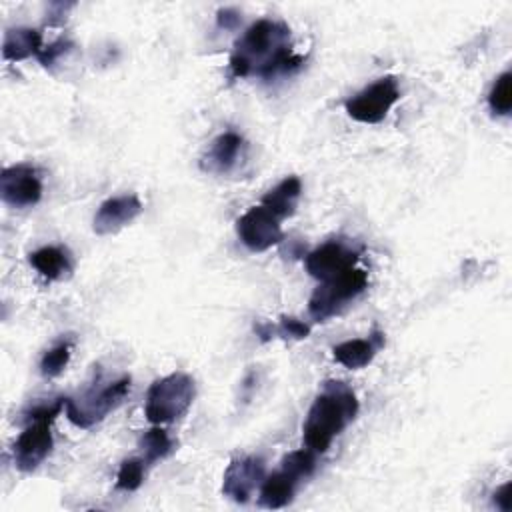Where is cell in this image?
Masks as SVG:
<instances>
[{"instance_id": "12", "label": "cell", "mask_w": 512, "mask_h": 512, "mask_svg": "<svg viewBox=\"0 0 512 512\" xmlns=\"http://www.w3.org/2000/svg\"><path fill=\"white\" fill-rule=\"evenodd\" d=\"M144 206L136 194H122V196H112L104 200L92 220V228L96 234L106 236L122 230L130 222H134L142 214Z\"/></svg>"}, {"instance_id": "11", "label": "cell", "mask_w": 512, "mask_h": 512, "mask_svg": "<svg viewBox=\"0 0 512 512\" xmlns=\"http://www.w3.org/2000/svg\"><path fill=\"white\" fill-rule=\"evenodd\" d=\"M0 196L12 208H32L42 198V180L30 164H14L0 174Z\"/></svg>"}, {"instance_id": "14", "label": "cell", "mask_w": 512, "mask_h": 512, "mask_svg": "<svg viewBox=\"0 0 512 512\" xmlns=\"http://www.w3.org/2000/svg\"><path fill=\"white\" fill-rule=\"evenodd\" d=\"M382 346H384V334L376 330L368 338H354V340L336 344L332 348V354H334V360L340 362L344 368L360 370L374 360V356Z\"/></svg>"}, {"instance_id": "7", "label": "cell", "mask_w": 512, "mask_h": 512, "mask_svg": "<svg viewBox=\"0 0 512 512\" xmlns=\"http://www.w3.org/2000/svg\"><path fill=\"white\" fill-rule=\"evenodd\" d=\"M400 100V86L394 76L378 78L358 94L346 100L348 116L362 124H378L386 118L390 108Z\"/></svg>"}, {"instance_id": "27", "label": "cell", "mask_w": 512, "mask_h": 512, "mask_svg": "<svg viewBox=\"0 0 512 512\" xmlns=\"http://www.w3.org/2000/svg\"><path fill=\"white\" fill-rule=\"evenodd\" d=\"M240 22V14L232 8H224L218 12V26L220 28H236V24Z\"/></svg>"}, {"instance_id": "8", "label": "cell", "mask_w": 512, "mask_h": 512, "mask_svg": "<svg viewBox=\"0 0 512 512\" xmlns=\"http://www.w3.org/2000/svg\"><path fill=\"white\" fill-rule=\"evenodd\" d=\"M358 256H360V250L352 242L334 238L314 248L312 252H308L304 266L312 278L324 282L354 268L358 262Z\"/></svg>"}, {"instance_id": "26", "label": "cell", "mask_w": 512, "mask_h": 512, "mask_svg": "<svg viewBox=\"0 0 512 512\" xmlns=\"http://www.w3.org/2000/svg\"><path fill=\"white\" fill-rule=\"evenodd\" d=\"M512 484L510 482H506V484H502L496 492H494V498H492V502H494V506L498 508V510H502V512H510V508H512Z\"/></svg>"}, {"instance_id": "4", "label": "cell", "mask_w": 512, "mask_h": 512, "mask_svg": "<svg viewBox=\"0 0 512 512\" xmlns=\"http://www.w3.org/2000/svg\"><path fill=\"white\" fill-rule=\"evenodd\" d=\"M64 400H56L50 406H40L30 412V424L18 434L12 456L14 466L20 472L36 470L52 450V422L60 414Z\"/></svg>"}, {"instance_id": "21", "label": "cell", "mask_w": 512, "mask_h": 512, "mask_svg": "<svg viewBox=\"0 0 512 512\" xmlns=\"http://www.w3.org/2000/svg\"><path fill=\"white\" fill-rule=\"evenodd\" d=\"M70 354H72V340H62V342L54 344L52 348H48L44 352V356L40 360V372L48 378L62 374L70 362Z\"/></svg>"}, {"instance_id": "18", "label": "cell", "mask_w": 512, "mask_h": 512, "mask_svg": "<svg viewBox=\"0 0 512 512\" xmlns=\"http://www.w3.org/2000/svg\"><path fill=\"white\" fill-rule=\"evenodd\" d=\"M30 264L48 280H64L72 272L70 254L60 246H44L30 254Z\"/></svg>"}, {"instance_id": "5", "label": "cell", "mask_w": 512, "mask_h": 512, "mask_svg": "<svg viewBox=\"0 0 512 512\" xmlns=\"http://www.w3.org/2000/svg\"><path fill=\"white\" fill-rule=\"evenodd\" d=\"M130 392V376H122L104 386L92 384L82 394L66 398V416L78 428H92L116 410Z\"/></svg>"}, {"instance_id": "16", "label": "cell", "mask_w": 512, "mask_h": 512, "mask_svg": "<svg viewBox=\"0 0 512 512\" xmlns=\"http://www.w3.org/2000/svg\"><path fill=\"white\" fill-rule=\"evenodd\" d=\"M44 48L42 32L36 28H12L6 30L2 42V56L4 60L18 62L24 58H38Z\"/></svg>"}, {"instance_id": "17", "label": "cell", "mask_w": 512, "mask_h": 512, "mask_svg": "<svg viewBox=\"0 0 512 512\" xmlns=\"http://www.w3.org/2000/svg\"><path fill=\"white\" fill-rule=\"evenodd\" d=\"M302 194V182L298 176H286L284 180H280L272 190H268L262 196V206H266L274 216H278L280 220L288 218L294 214L298 200Z\"/></svg>"}, {"instance_id": "20", "label": "cell", "mask_w": 512, "mask_h": 512, "mask_svg": "<svg viewBox=\"0 0 512 512\" xmlns=\"http://www.w3.org/2000/svg\"><path fill=\"white\" fill-rule=\"evenodd\" d=\"M488 106L498 116H508L512 110V72H502L488 94Z\"/></svg>"}, {"instance_id": "2", "label": "cell", "mask_w": 512, "mask_h": 512, "mask_svg": "<svg viewBox=\"0 0 512 512\" xmlns=\"http://www.w3.org/2000/svg\"><path fill=\"white\" fill-rule=\"evenodd\" d=\"M358 408V398L346 382H324L302 426L304 446L316 454H324L332 440L356 418Z\"/></svg>"}, {"instance_id": "22", "label": "cell", "mask_w": 512, "mask_h": 512, "mask_svg": "<svg viewBox=\"0 0 512 512\" xmlns=\"http://www.w3.org/2000/svg\"><path fill=\"white\" fill-rule=\"evenodd\" d=\"M316 452H312L310 448H300L294 450L290 454H286L280 462V466L284 470H288L290 474H294L298 480H304L308 476H312L314 468H316Z\"/></svg>"}, {"instance_id": "10", "label": "cell", "mask_w": 512, "mask_h": 512, "mask_svg": "<svg viewBox=\"0 0 512 512\" xmlns=\"http://www.w3.org/2000/svg\"><path fill=\"white\" fill-rule=\"evenodd\" d=\"M266 478L264 460L258 456L234 458L222 476V492L238 504H246Z\"/></svg>"}, {"instance_id": "6", "label": "cell", "mask_w": 512, "mask_h": 512, "mask_svg": "<svg viewBox=\"0 0 512 512\" xmlns=\"http://www.w3.org/2000/svg\"><path fill=\"white\" fill-rule=\"evenodd\" d=\"M368 288V274L362 268H350L330 280L320 282L308 300V312L316 322L336 316L348 302Z\"/></svg>"}, {"instance_id": "15", "label": "cell", "mask_w": 512, "mask_h": 512, "mask_svg": "<svg viewBox=\"0 0 512 512\" xmlns=\"http://www.w3.org/2000/svg\"><path fill=\"white\" fill-rule=\"evenodd\" d=\"M298 484H300V480L280 466V470H276L264 478V482L258 490V502L270 510L284 508L292 502Z\"/></svg>"}, {"instance_id": "1", "label": "cell", "mask_w": 512, "mask_h": 512, "mask_svg": "<svg viewBox=\"0 0 512 512\" xmlns=\"http://www.w3.org/2000/svg\"><path fill=\"white\" fill-rule=\"evenodd\" d=\"M302 62L304 58L292 52L290 28L280 20L260 18L236 40L230 54V72L236 78L256 74L270 80L298 70Z\"/></svg>"}, {"instance_id": "24", "label": "cell", "mask_w": 512, "mask_h": 512, "mask_svg": "<svg viewBox=\"0 0 512 512\" xmlns=\"http://www.w3.org/2000/svg\"><path fill=\"white\" fill-rule=\"evenodd\" d=\"M282 336V338H294V340H302L308 338L310 334V326L298 318L292 316H282L280 322L276 326H272V336Z\"/></svg>"}, {"instance_id": "23", "label": "cell", "mask_w": 512, "mask_h": 512, "mask_svg": "<svg viewBox=\"0 0 512 512\" xmlns=\"http://www.w3.org/2000/svg\"><path fill=\"white\" fill-rule=\"evenodd\" d=\"M144 466H146V462L142 458L124 460L116 474V488L126 490V492L138 490L144 482Z\"/></svg>"}, {"instance_id": "3", "label": "cell", "mask_w": 512, "mask_h": 512, "mask_svg": "<svg viewBox=\"0 0 512 512\" xmlns=\"http://www.w3.org/2000/svg\"><path fill=\"white\" fill-rule=\"evenodd\" d=\"M196 396V384L186 372H172L152 382L146 392L144 414L152 424H168L188 412Z\"/></svg>"}, {"instance_id": "9", "label": "cell", "mask_w": 512, "mask_h": 512, "mask_svg": "<svg viewBox=\"0 0 512 512\" xmlns=\"http://www.w3.org/2000/svg\"><path fill=\"white\" fill-rule=\"evenodd\" d=\"M236 234L248 250L264 252L282 240L280 218L262 204L252 206L236 220Z\"/></svg>"}, {"instance_id": "25", "label": "cell", "mask_w": 512, "mask_h": 512, "mask_svg": "<svg viewBox=\"0 0 512 512\" xmlns=\"http://www.w3.org/2000/svg\"><path fill=\"white\" fill-rule=\"evenodd\" d=\"M72 48V42L70 40H56V42H52V44H44V48H42V52H40V56H38V62L42 64V66H52L62 54H66L68 50Z\"/></svg>"}, {"instance_id": "19", "label": "cell", "mask_w": 512, "mask_h": 512, "mask_svg": "<svg viewBox=\"0 0 512 512\" xmlns=\"http://www.w3.org/2000/svg\"><path fill=\"white\" fill-rule=\"evenodd\" d=\"M140 448L144 454V462L152 464L156 460L166 458L172 450H174V442L170 440L168 432L164 428H160V424H156L154 428L146 430L140 438Z\"/></svg>"}, {"instance_id": "13", "label": "cell", "mask_w": 512, "mask_h": 512, "mask_svg": "<svg viewBox=\"0 0 512 512\" xmlns=\"http://www.w3.org/2000/svg\"><path fill=\"white\" fill-rule=\"evenodd\" d=\"M242 150H244V138L238 132H232V130L222 132L220 136L214 138V142L202 156L200 168L210 174H228L238 166L242 158Z\"/></svg>"}]
</instances>
